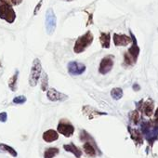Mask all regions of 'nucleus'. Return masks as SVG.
Wrapping results in <instances>:
<instances>
[{
    "instance_id": "nucleus-7",
    "label": "nucleus",
    "mask_w": 158,
    "mask_h": 158,
    "mask_svg": "<svg viewBox=\"0 0 158 158\" xmlns=\"http://www.w3.org/2000/svg\"><path fill=\"white\" fill-rule=\"evenodd\" d=\"M57 19L52 9H48L46 12V30L48 35H52L56 29Z\"/></svg>"
},
{
    "instance_id": "nucleus-18",
    "label": "nucleus",
    "mask_w": 158,
    "mask_h": 158,
    "mask_svg": "<svg viewBox=\"0 0 158 158\" xmlns=\"http://www.w3.org/2000/svg\"><path fill=\"white\" fill-rule=\"evenodd\" d=\"M100 42L102 48H109L111 45V35L109 33H101Z\"/></svg>"
},
{
    "instance_id": "nucleus-28",
    "label": "nucleus",
    "mask_w": 158,
    "mask_h": 158,
    "mask_svg": "<svg viewBox=\"0 0 158 158\" xmlns=\"http://www.w3.org/2000/svg\"><path fill=\"white\" fill-rule=\"evenodd\" d=\"M42 3H43V0H40V1L38 2V4L36 5V7L35 8L34 15H36V14H37V12L39 11V10H40V8H41V6H42Z\"/></svg>"
},
{
    "instance_id": "nucleus-29",
    "label": "nucleus",
    "mask_w": 158,
    "mask_h": 158,
    "mask_svg": "<svg viewBox=\"0 0 158 158\" xmlns=\"http://www.w3.org/2000/svg\"><path fill=\"white\" fill-rule=\"evenodd\" d=\"M132 88H133V89H134V90H136V91H139V90L140 89V87H139L137 83H135V84L133 85V87H132Z\"/></svg>"
},
{
    "instance_id": "nucleus-22",
    "label": "nucleus",
    "mask_w": 158,
    "mask_h": 158,
    "mask_svg": "<svg viewBox=\"0 0 158 158\" xmlns=\"http://www.w3.org/2000/svg\"><path fill=\"white\" fill-rule=\"evenodd\" d=\"M129 119L134 125H138L140 121V114L138 110L131 111L129 114Z\"/></svg>"
},
{
    "instance_id": "nucleus-10",
    "label": "nucleus",
    "mask_w": 158,
    "mask_h": 158,
    "mask_svg": "<svg viewBox=\"0 0 158 158\" xmlns=\"http://www.w3.org/2000/svg\"><path fill=\"white\" fill-rule=\"evenodd\" d=\"M47 97L51 102H65L69 99L68 95L58 91L57 89L51 88L47 91Z\"/></svg>"
},
{
    "instance_id": "nucleus-15",
    "label": "nucleus",
    "mask_w": 158,
    "mask_h": 158,
    "mask_svg": "<svg viewBox=\"0 0 158 158\" xmlns=\"http://www.w3.org/2000/svg\"><path fill=\"white\" fill-rule=\"evenodd\" d=\"M63 149L66 152H72L76 158H80L82 156V153H83V152L80 149H79L77 146H75L73 142H71L69 144H64L63 145Z\"/></svg>"
},
{
    "instance_id": "nucleus-17",
    "label": "nucleus",
    "mask_w": 158,
    "mask_h": 158,
    "mask_svg": "<svg viewBox=\"0 0 158 158\" xmlns=\"http://www.w3.org/2000/svg\"><path fill=\"white\" fill-rule=\"evenodd\" d=\"M59 139V134L57 131L53 130V129H48L47 131H45L43 133V139L46 141V142H53L55 140H57Z\"/></svg>"
},
{
    "instance_id": "nucleus-20",
    "label": "nucleus",
    "mask_w": 158,
    "mask_h": 158,
    "mask_svg": "<svg viewBox=\"0 0 158 158\" xmlns=\"http://www.w3.org/2000/svg\"><path fill=\"white\" fill-rule=\"evenodd\" d=\"M60 150L57 147H50L46 149L44 152V158H54L57 154H59Z\"/></svg>"
},
{
    "instance_id": "nucleus-11",
    "label": "nucleus",
    "mask_w": 158,
    "mask_h": 158,
    "mask_svg": "<svg viewBox=\"0 0 158 158\" xmlns=\"http://www.w3.org/2000/svg\"><path fill=\"white\" fill-rule=\"evenodd\" d=\"M83 149L85 153L89 157H96L98 154V147L95 143V140L91 138L89 140L85 141L83 144Z\"/></svg>"
},
{
    "instance_id": "nucleus-27",
    "label": "nucleus",
    "mask_w": 158,
    "mask_h": 158,
    "mask_svg": "<svg viewBox=\"0 0 158 158\" xmlns=\"http://www.w3.org/2000/svg\"><path fill=\"white\" fill-rule=\"evenodd\" d=\"M8 120V113L6 112H1L0 113V122L1 123H6Z\"/></svg>"
},
{
    "instance_id": "nucleus-4",
    "label": "nucleus",
    "mask_w": 158,
    "mask_h": 158,
    "mask_svg": "<svg viewBox=\"0 0 158 158\" xmlns=\"http://www.w3.org/2000/svg\"><path fill=\"white\" fill-rule=\"evenodd\" d=\"M0 19L5 20L9 23H13L16 19V13L10 4L0 0Z\"/></svg>"
},
{
    "instance_id": "nucleus-8",
    "label": "nucleus",
    "mask_w": 158,
    "mask_h": 158,
    "mask_svg": "<svg viewBox=\"0 0 158 158\" xmlns=\"http://www.w3.org/2000/svg\"><path fill=\"white\" fill-rule=\"evenodd\" d=\"M114 57L113 55H107L104 58H102L99 66V72L101 74H107L112 71L114 63Z\"/></svg>"
},
{
    "instance_id": "nucleus-1",
    "label": "nucleus",
    "mask_w": 158,
    "mask_h": 158,
    "mask_svg": "<svg viewBox=\"0 0 158 158\" xmlns=\"http://www.w3.org/2000/svg\"><path fill=\"white\" fill-rule=\"evenodd\" d=\"M130 35H131V38H132V46L129 48V49L124 55V64L126 66H129V67L136 64L139 54V48L138 46L136 37L134 36V35L132 34L131 31H130Z\"/></svg>"
},
{
    "instance_id": "nucleus-9",
    "label": "nucleus",
    "mask_w": 158,
    "mask_h": 158,
    "mask_svg": "<svg viewBox=\"0 0 158 158\" xmlns=\"http://www.w3.org/2000/svg\"><path fill=\"white\" fill-rule=\"evenodd\" d=\"M67 70L70 75L75 76V75H80L85 73L86 71V65L84 63L78 62L76 60L70 61L67 65Z\"/></svg>"
},
{
    "instance_id": "nucleus-23",
    "label": "nucleus",
    "mask_w": 158,
    "mask_h": 158,
    "mask_svg": "<svg viewBox=\"0 0 158 158\" xmlns=\"http://www.w3.org/2000/svg\"><path fill=\"white\" fill-rule=\"evenodd\" d=\"M41 89L42 91H48V75L46 72L42 73V78H41Z\"/></svg>"
},
{
    "instance_id": "nucleus-14",
    "label": "nucleus",
    "mask_w": 158,
    "mask_h": 158,
    "mask_svg": "<svg viewBox=\"0 0 158 158\" xmlns=\"http://www.w3.org/2000/svg\"><path fill=\"white\" fill-rule=\"evenodd\" d=\"M82 112L84 113V114L88 115L89 119L94 118L95 116H99V115H107V113H103V112H99L96 109H94L93 107L90 106H84L82 108Z\"/></svg>"
},
{
    "instance_id": "nucleus-19",
    "label": "nucleus",
    "mask_w": 158,
    "mask_h": 158,
    "mask_svg": "<svg viewBox=\"0 0 158 158\" xmlns=\"http://www.w3.org/2000/svg\"><path fill=\"white\" fill-rule=\"evenodd\" d=\"M19 71L16 70L14 74L10 78V80H9V88L10 89L11 91L15 92L17 91V81H18V76H19Z\"/></svg>"
},
{
    "instance_id": "nucleus-31",
    "label": "nucleus",
    "mask_w": 158,
    "mask_h": 158,
    "mask_svg": "<svg viewBox=\"0 0 158 158\" xmlns=\"http://www.w3.org/2000/svg\"><path fill=\"white\" fill-rule=\"evenodd\" d=\"M3 152V151H2L1 149H0V152Z\"/></svg>"
},
{
    "instance_id": "nucleus-26",
    "label": "nucleus",
    "mask_w": 158,
    "mask_h": 158,
    "mask_svg": "<svg viewBox=\"0 0 158 158\" xmlns=\"http://www.w3.org/2000/svg\"><path fill=\"white\" fill-rule=\"evenodd\" d=\"M3 1H5L6 3L10 4V6H18L20 5L22 2H23V0H3Z\"/></svg>"
},
{
    "instance_id": "nucleus-2",
    "label": "nucleus",
    "mask_w": 158,
    "mask_h": 158,
    "mask_svg": "<svg viewBox=\"0 0 158 158\" xmlns=\"http://www.w3.org/2000/svg\"><path fill=\"white\" fill-rule=\"evenodd\" d=\"M141 132L149 142L154 141L158 136V118L154 121L143 122L141 124Z\"/></svg>"
},
{
    "instance_id": "nucleus-16",
    "label": "nucleus",
    "mask_w": 158,
    "mask_h": 158,
    "mask_svg": "<svg viewBox=\"0 0 158 158\" xmlns=\"http://www.w3.org/2000/svg\"><path fill=\"white\" fill-rule=\"evenodd\" d=\"M128 131L130 133V136L132 139L135 141L137 145H141L143 143V139H142V134L136 128H132L131 127H128Z\"/></svg>"
},
{
    "instance_id": "nucleus-5",
    "label": "nucleus",
    "mask_w": 158,
    "mask_h": 158,
    "mask_svg": "<svg viewBox=\"0 0 158 158\" xmlns=\"http://www.w3.org/2000/svg\"><path fill=\"white\" fill-rule=\"evenodd\" d=\"M42 73V65L39 59H35L32 64L30 76H29V85L31 87H35L38 83V80Z\"/></svg>"
},
{
    "instance_id": "nucleus-12",
    "label": "nucleus",
    "mask_w": 158,
    "mask_h": 158,
    "mask_svg": "<svg viewBox=\"0 0 158 158\" xmlns=\"http://www.w3.org/2000/svg\"><path fill=\"white\" fill-rule=\"evenodd\" d=\"M140 103H141V106H137L138 109L139 111H141L144 114V115H146V116H152V114H153V109H154V104H153L152 100L148 99L144 102L142 101H140Z\"/></svg>"
},
{
    "instance_id": "nucleus-24",
    "label": "nucleus",
    "mask_w": 158,
    "mask_h": 158,
    "mask_svg": "<svg viewBox=\"0 0 158 158\" xmlns=\"http://www.w3.org/2000/svg\"><path fill=\"white\" fill-rule=\"evenodd\" d=\"M123 90L120 88H114L111 90V97L115 101L120 100L123 97Z\"/></svg>"
},
{
    "instance_id": "nucleus-21",
    "label": "nucleus",
    "mask_w": 158,
    "mask_h": 158,
    "mask_svg": "<svg viewBox=\"0 0 158 158\" xmlns=\"http://www.w3.org/2000/svg\"><path fill=\"white\" fill-rule=\"evenodd\" d=\"M0 149L3 150L4 152H9L12 157H17V156H18V152H16V150H15L13 147H11V146H10V145H8V144L0 143Z\"/></svg>"
},
{
    "instance_id": "nucleus-25",
    "label": "nucleus",
    "mask_w": 158,
    "mask_h": 158,
    "mask_svg": "<svg viewBox=\"0 0 158 158\" xmlns=\"http://www.w3.org/2000/svg\"><path fill=\"white\" fill-rule=\"evenodd\" d=\"M26 101H27L26 97H25V96H23V95H21V96H17V97H15V98L13 99L12 102H13L14 104H23V103H25V102H26Z\"/></svg>"
},
{
    "instance_id": "nucleus-3",
    "label": "nucleus",
    "mask_w": 158,
    "mask_h": 158,
    "mask_svg": "<svg viewBox=\"0 0 158 158\" xmlns=\"http://www.w3.org/2000/svg\"><path fill=\"white\" fill-rule=\"evenodd\" d=\"M93 39H94V36L90 31H88L85 35L79 36L73 46L74 53L79 54V53H82L83 51H85L92 44Z\"/></svg>"
},
{
    "instance_id": "nucleus-30",
    "label": "nucleus",
    "mask_w": 158,
    "mask_h": 158,
    "mask_svg": "<svg viewBox=\"0 0 158 158\" xmlns=\"http://www.w3.org/2000/svg\"><path fill=\"white\" fill-rule=\"evenodd\" d=\"M65 1H72V0H65Z\"/></svg>"
},
{
    "instance_id": "nucleus-13",
    "label": "nucleus",
    "mask_w": 158,
    "mask_h": 158,
    "mask_svg": "<svg viewBox=\"0 0 158 158\" xmlns=\"http://www.w3.org/2000/svg\"><path fill=\"white\" fill-rule=\"evenodd\" d=\"M114 44L116 47H126L132 42V38L127 35L114 34Z\"/></svg>"
},
{
    "instance_id": "nucleus-6",
    "label": "nucleus",
    "mask_w": 158,
    "mask_h": 158,
    "mask_svg": "<svg viewBox=\"0 0 158 158\" xmlns=\"http://www.w3.org/2000/svg\"><path fill=\"white\" fill-rule=\"evenodd\" d=\"M57 130H58L59 133H60L64 137L70 138L74 133V127L69 120L61 119V120H60V122L58 124Z\"/></svg>"
}]
</instances>
